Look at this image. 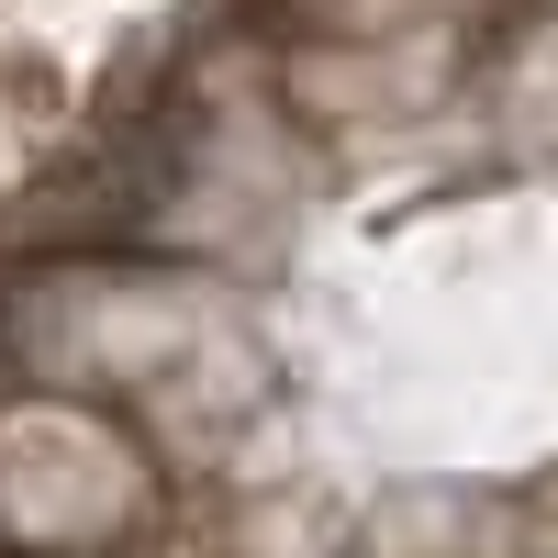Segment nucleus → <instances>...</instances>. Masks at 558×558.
<instances>
[]
</instances>
